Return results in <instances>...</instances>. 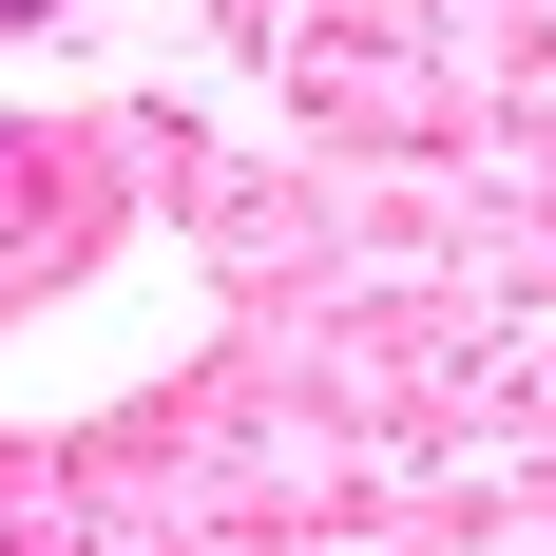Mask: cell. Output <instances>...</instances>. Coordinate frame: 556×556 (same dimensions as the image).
<instances>
[{
    "instance_id": "1",
    "label": "cell",
    "mask_w": 556,
    "mask_h": 556,
    "mask_svg": "<svg viewBox=\"0 0 556 556\" xmlns=\"http://www.w3.org/2000/svg\"><path fill=\"white\" fill-rule=\"evenodd\" d=\"M0 20H39V0H0Z\"/></svg>"
}]
</instances>
